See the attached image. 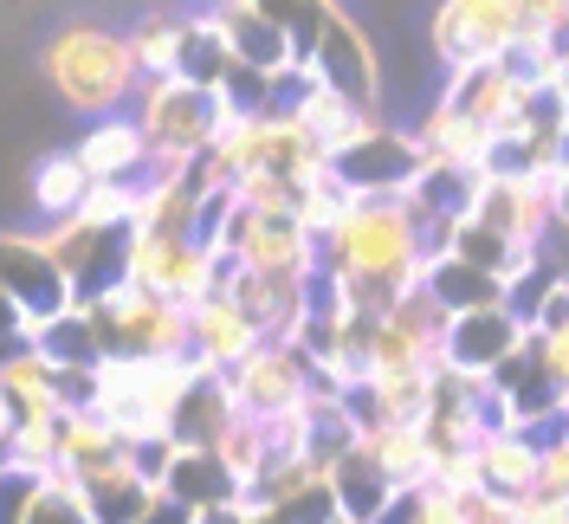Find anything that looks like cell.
I'll list each match as a JSON object with an SVG mask.
<instances>
[{
  "label": "cell",
  "mask_w": 569,
  "mask_h": 524,
  "mask_svg": "<svg viewBox=\"0 0 569 524\" xmlns=\"http://www.w3.org/2000/svg\"><path fill=\"white\" fill-rule=\"evenodd\" d=\"M415 142H421L427 162H447V169H479L486 175V162H492V130H486L479 117L453 110L447 98L427 105V117L415 123Z\"/></svg>",
  "instance_id": "2e32d148"
},
{
  "label": "cell",
  "mask_w": 569,
  "mask_h": 524,
  "mask_svg": "<svg viewBox=\"0 0 569 524\" xmlns=\"http://www.w3.org/2000/svg\"><path fill=\"white\" fill-rule=\"evenodd\" d=\"M511 46H518L511 0H433V13H427V52H433L440 78L472 66H498Z\"/></svg>",
  "instance_id": "8992f818"
},
{
  "label": "cell",
  "mask_w": 569,
  "mask_h": 524,
  "mask_svg": "<svg viewBox=\"0 0 569 524\" xmlns=\"http://www.w3.org/2000/svg\"><path fill=\"white\" fill-rule=\"evenodd\" d=\"M27 337H33V324H27V312H20V298L7 291V279H0V349L27 344Z\"/></svg>",
  "instance_id": "cb8c5ba5"
},
{
  "label": "cell",
  "mask_w": 569,
  "mask_h": 524,
  "mask_svg": "<svg viewBox=\"0 0 569 524\" xmlns=\"http://www.w3.org/2000/svg\"><path fill=\"white\" fill-rule=\"evenodd\" d=\"M162 492H169L176 505H188V512H208V505L240 498V486L227 479V466L213 459V447H176L169 473H162Z\"/></svg>",
  "instance_id": "ac0fdd59"
},
{
  "label": "cell",
  "mask_w": 569,
  "mask_h": 524,
  "mask_svg": "<svg viewBox=\"0 0 569 524\" xmlns=\"http://www.w3.org/2000/svg\"><path fill=\"white\" fill-rule=\"evenodd\" d=\"M39 240L52 246V259L66 266L78 305L110 291V285H123V273H130V227H104V220L66 214V220H46Z\"/></svg>",
  "instance_id": "ba28073f"
},
{
  "label": "cell",
  "mask_w": 569,
  "mask_h": 524,
  "mask_svg": "<svg viewBox=\"0 0 569 524\" xmlns=\"http://www.w3.org/2000/svg\"><path fill=\"white\" fill-rule=\"evenodd\" d=\"M84 195H91V169L78 162V149H52V156H39L33 162V208L46 220H66V214L84 208Z\"/></svg>",
  "instance_id": "d6986e66"
},
{
  "label": "cell",
  "mask_w": 569,
  "mask_h": 524,
  "mask_svg": "<svg viewBox=\"0 0 569 524\" xmlns=\"http://www.w3.org/2000/svg\"><path fill=\"white\" fill-rule=\"evenodd\" d=\"M563 421H569V402H563Z\"/></svg>",
  "instance_id": "484cf974"
},
{
  "label": "cell",
  "mask_w": 569,
  "mask_h": 524,
  "mask_svg": "<svg viewBox=\"0 0 569 524\" xmlns=\"http://www.w3.org/2000/svg\"><path fill=\"white\" fill-rule=\"evenodd\" d=\"M84 312L104 337V356H188V312L130 279L84 298Z\"/></svg>",
  "instance_id": "277c9868"
},
{
  "label": "cell",
  "mask_w": 569,
  "mask_h": 524,
  "mask_svg": "<svg viewBox=\"0 0 569 524\" xmlns=\"http://www.w3.org/2000/svg\"><path fill=\"white\" fill-rule=\"evenodd\" d=\"M472 459H479V486L486 492L525 498V492L537 486V459H543V447H537L525 427H498V434H486V441L472 447Z\"/></svg>",
  "instance_id": "e0dca14e"
},
{
  "label": "cell",
  "mask_w": 569,
  "mask_h": 524,
  "mask_svg": "<svg viewBox=\"0 0 569 524\" xmlns=\"http://www.w3.org/2000/svg\"><path fill=\"white\" fill-rule=\"evenodd\" d=\"M13 427H20V415H13V402L0 388V466H7V447H13Z\"/></svg>",
  "instance_id": "d4e9b609"
},
{
  "label": "cell",
  "mask_w": 569,
  "mask_h": 524,
  "mask_svg": "<svg viewBox=\"0 0 569 524\" xmlns=\"http://www.w3.org/2000/svg\"><path fill=\"white\" fill-rule=\"evenodd\" d=\"M240 415V402H233V388H227V369H194L188 388L176 395V408H169V441L176 447H213L220 441V427Z\"/></svg>",
  "instance_id": "9a60e30c"
},
{
  "label": "cell",
  "mask_w": 569,
  "mask_h": 524,
  "mask_svg": "<svg viewBox=\"0 0 569 524\" xmlns=\"http://www.w3.org/2000/svg\"><path fill=\"white\" fill-rule=\"evenodd\" d=\"M7 466H20V473H46V466H59V415H33L13 427V447H7Z\"/></svg>",
  "instance_id": "7402d4cb"
},
{
  "label": "cell",
  "mask_w": 569,
  "mask_h": 524,
  "mask_svg": "<svg viewBox=\"0 0 569 524\" xmlns=\"http://www.w3.org/2000/svg\"><path fill=\"white\" fill-rule=\"evenodd\" d=\"M71 149L91 169V181H142L149 175V142H142V123L130 110L84 117V137L71 142Z\"/></svg>",
  "instance_id": "5bb4252c"
},
{
  "label": "cell",
  "mask_w": 569,
  "mask_h": 524,
  "mask_svg": "<svg viewBox=\"0 0 569 524\" xmlns=\"http://www.w3.org/2000/svg\"><path fill=\"white\" fill-rule=\"evenodd\" d=\"M130 285L169 298V305H201L227 279V253H213L201 234H130Z\"/></svg>",
  "instance_id": "5b68a950"
},
{
  "label": "cell",
  "mask_w": 569,
  "mask_h": 524,
  "mask_svg": "<svg viewBox=\"0 0 569 524\" xmlns=\"http://www.w3.org/2000/svg\"><path fill=\"white\" fill-rule=\"evenodd\" d=\"M39 71L52 85V98L78 117H110V110H130L142 71L130 52V33L98 27V20H66L59 33H46L39 46Z\"/></svg>",
  "instance_id": "7a4b0ae2"
},
{
  "label": "cell",
  "mask_w": 569,
  "mask_h": 524,
  "mask_svg": "<svg viewBox=\"0 0 569 524\" xmlns=\"http://www.w3.org/2000/svg\"><path fill=\"white\" fill-rule=\"evenodd\" d=\"M227 388H233L240 415H252V421H284V415H298V408L311 402L318 369H311V356L291 344V337H266L259 349H247V356L227 369Z\"/></svg>",
  "instance_id": "52a82bcc"
},
{
  "label": "cell",
  "mask_w": 569,
  "mask_h": 524,
  "mask_svg": "<svg viewBox=\"0 0 569 524\" xmlns=\"http://www.w3.org/2000/svg\"><path fill=\"white\" fill-rule=\"evenodd\" d=\"M305 66L318 71L323 85L350 91L356 105L382 110V66H376V46H369V33H362V27L350 20V7H337V13L323 20V33L311 39Z\"/></svg>",
  "instance_id": "8fae6325"
},
{
  "label": "cell",
  "mask_w": 569,
  "mask_h": 524,
  "mask_svg": "<svg viewBox=\"0 0 569 524\" xmlns=\"http://www.w3.org/2000/svg\"><path fill=\"white\" fill-rule=\"evenodd\" d=\"M318 246L330 285L362 317H382L427 273V227L408 195H356Z\"/></svg>",
  "instance_id": "6da1fadb"
},
{
  "label": "cell",
  "mask_w": 569,
  "mask_h": 524,
  "mask_svg": "<svg viewBox=\"0 0 569 524\" xmlns=\"http://www.w3.org/2000/svg\"><path fill=\"white\" fill-rule=\"evenodd\" d=\"M0 279L20 298L27 324H46V317H59V312L78 305L66 266L52 259V246L39 240V234H0Z\"/></svg>",
  "instance_id": "7c38bea8"
},
{
  "label": "cell",
  "mask_w": 569,
  "mask_h": 524,
  "mask_svg": "<svg viewBox=\"0 0 569 524\" xmlns=\"http://www.w3.org/2000/svg\"><path fill=\"white\" fill-rule=\"evenodd\" d=\"M20 524H98V512H91L84 486L71 479L66 466H46L33 479V498H27V518Z\"/></svg>",
  "instance_id": "44dd1931"
},
{
  "label": "cell",
  "mask_w": 569,
  "mask_h": 524,
  "mask_svg": "<svg viewBox=\"0 0 569 524\" xmlns=\"http://www.w3.org/2000/svg\"><path fill=\"white\" fill-rule=\"evenodd\" d=\"M537 356H543L550 383L563 388V402H569V317L557 324V330H537Z\"/></svg>",
  "instance_id": "603a6c76"
},
{
  "label": "cell",
  "mask_w": 569,
  "mask_h": 524,
  "mask_svg": "<svg viewBox=\"0 0 569 524\" xmlns=\"http://www.w3.org/2000/svg\"><path fill=\"white\" fill-rule=\"evenodd\" d=\"M181 39H188V13L176 7H149L137 27H130V52H137L142 78H169L181 66Z\"/></svg>",
  "instance_id": "ffe728a7"
},
{
  "label": "cell",
  "mask_w": 569,
  "mask_h": 524,
  "mask_svg": "<svg viewBox=\"0 0 569 524\" xmlns=\"http://www.w3.org/2000/svg\"><path fill=\"white\" fill-rule=\"evenodd\" d=\"M266 344V330L240 312L233 291H208L201 305H188V356L208 363V369H233L247 349Z\"/></svg>",
  "instance_id": "4fadbf2b"
},
{
  "label": "cell",
  "mask_w": 569,
  "mask_h": 524,
  "mask_svg": "<svg viewBox=\"0 0 569 524\" xmlns=\"http://www.w3.org/2000/svg\"><path fill=\"white\" fill-rule=\"evenodd\" d=\"M531 344V324L511 312V305H472V312L447 317V337H440V363H453L466 376H492L505 356Z\"/></svg>",
  "instance_id": "30bf717a"
},
{
  "label": "cell",
  "mask_w": 569,
  "mask_h": 524,
  "mask_svg": "<svg viewBox=\"0 0 569 524\" xmlns=\"http://www.w3.org/2000/svg\"><path fill=\"white\" fill-rule=\"evenodd\" d=\"M330 169H337V181L350 195H408L415 175L427 169V156H421V142H415V130H395V123L376 117L362 137L330 156Z\"/></svg>",
  "instance_id": "9c48e42d"
},
{
  "label": "cell",
  "mask_w": 569,
  "mask_h": 524,
  "mask_svg": "<svg viewBox=\"0 0 569 524\" xmlns=\"http://www.w3.org/2000/svg\"><path fill=\"white\" fill-rule=\"evenodd\" d=\"M130 117L142 123V142H149V169H188L227 123V105L213 85H194V78H142L137 98H130Z\"/></svg>",
  "instance_id": "3957f363"
}]
</instances>
